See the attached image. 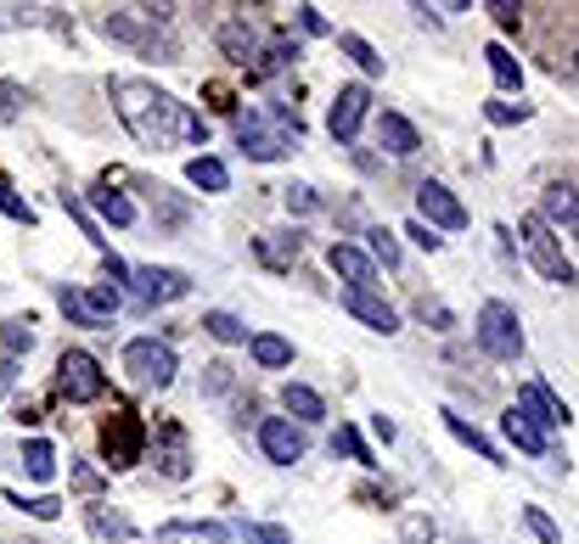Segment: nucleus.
<instances>
[{"label": "nucleus", "instance_id": "nucleus-47", "mask_svg": "<svg viewBox=\"0 0 579 544\" xmlns=\"http://www.w3.org/2000/svg\"><path fill=\"white\" fill-rule=\"evenodd\" d=\"M0 208H7L12 219H23V225H34V214H29V203H18V197H12L7 186H0Z\"/></svg>", "mask_w": 579, "mask_h": 544}, {"label": "nucleus", "instance_id": "nucleus-5", "mask_svg": "<svg viewBox=\"0 0 579 544\" xmlns=\"http://www.w3.org/2000/svg\"><path fill=\"white\" fill-rule=\"evenodd\" d=\"M124 371H130L135 388L163 393V388L175 382V348H170V342H158V337H135V342L124 348Z\"/></svg>", "mask_w": 579, "mask_h": 544}, {"label": "nucleus", "instance_id": "nucleus-7", "mask_svg": "<svg viewBox=\"0 0 579 544\" xmlns=\"http://www.w3.org/2000/svg\"><path fill=\"white\" fill-rule=\"evenodd\" d=\"M102 388H108V377H102V366H96L85 348H68L57 359V393L68 404H91V399H102Z\"/></svg>", "mask_w": 579, "mask_h": 544}, {"label": "nucleus", "instance_id": "nucleus-33", "mask_svg": "<svg viewBox=\"0 0 579 544\" xmlns=\"http://www.w3.org/2000/svg\"><path fill=\"white\" fill-rule=\"evenodd\" d=\"M287 62H298V45H293V40H271V45L260 51V62H254V73H282Z\"/></svg>", "mask_w": 579, "mask_h": 544}, {"label": "nucleus", "instance_id": "nucleus-50", "mask_svg": "<svg viewBox=\"0 0 579 544\" xmlns=\"http://www.w3.org/2000/svg\"><path fill=\"white\" fill-rule=\"evenodd\" d=\"M372 432H377V438L388 443V438H394V421H388V415H372Z\"/></svg>", "mask_w": 579, "mask_h": 544}, {"label": "nucleus", "instance_id": "nucleus-31", "mask_svg": "<svg viewBox=\"0 0 579 544\" xmlns=\"http://www.w3.org/2000/svg\"><path fill=\"white\" fill-rule=\"evenodd\" d=\"M203 331H209L214 342H247V326H242L231 309H209V315H203Z\"/></svg>", "mask_w": 579, "mask_h": 544}, {"label": "nucleus", "instance_id": "nucleus-48", "mask_svg": "<svg viewBox=\"0 0 579 544\" xmlns=\"http://www.w3.org/2000/svg\"><path fill=\"white\" fill-rule=\"evenodd\" d=\"M495 23H501V29H518V7H512V0H495Z\"/></svg>", "mask_w": 579, "mask_h": 544}, {"label": "nucleus", "instance_id": "nucleus-13", "mask_svg": "<svg viewBox=\"0 0 579 544\" xmlns=\"http://www.w3.org/2000/svg\"><path fill=\"white\" fill-rule=\"evenodd\" d=\"M326 264H333V276H344V281H349V292H372V281H377L372 253H360V247H349V242H333Z\"/></svg>", "mask_w": 579, "mask_h": 544}, {"label": "nucleus", "instance_id": "nucleus-28", "mask_svg": "<svg viewBox=\"0 0 579 544\" xmlns=\"http://www.w3.org/2000/svg\"><path fill=\"white\" fill-rule=\"evenodd\" d=\"M484 57H489V73H495V84H501V90H524V68H518V57H512L507 45H489Z\"/></svg>", "mask_w": 579, "mask_h": 544}, {"label": "nucleus", "instance_id": "nucleus-18", "mask_svg": "<svg viewBox=\"0 0 579 544\" xmlns=\"http://www.w3.org/2000/svg\"><path fill=\"white\" fill-rule=\"evenodd\" d=\"M377 141H383V152H388V157H417V146H423L417 124L399 119V113H383V119H377Z\"/></svg>", "mask_w": 579, "mask_h": 544}, {"label": "nucleus", "instance_id": "nucleus-16", "mask_svg": "<svg viewBox=\"0 0 579 544\" xmlns=\"http://www.w3.org/2000/svg\"><path fill=\"white\" fill-rule=\"evenodd\" d=\"M102 29H108L113 40L135 45V51H158V62H175V45H170V40H163L158 29H141V23H135V18H124V12H113Z\"/></svg>", "mask_w": 579, "mask_h": 544}, {"label": "nucleus", "instance_id": "nucleus-24", "mask_svg": "<svg viewBox=\"0 0 579 544\" xmlns=\"http://www.w3.org/2000/svg\"><path fill=\"white\" fill-rule=\"evenodd\" d=\"M445 427H450V432H456V438H461L467 449H478V455H484L489 466H507V461H501V449H495V443H489V438H484V432H478V427L467 421V415H456V410H445Z\"/></svg>", "mask_w": 579, "mask_h": 544}, {"label": "nucleus", "instance_id": "nucleus-43", "mask_svg": "<svg viewBox=\"0 0 579 544\" xmlns=\"http://www.w3.org/2000/svg\"><path fill=\"white\" fill-rule=\"evenodd\" d=\"M12 505L29 511V516H40V522H51V516L62 511V500H51V494H40V500H18V494H12Z\"/></svg>", "mask_w": 579, "mask_h": 544}, {"label": "nucleus", "instance_id": "nucleus-27", "mask_svg": "<svg viewBox=\"0 0 579 544\" xmlns=\"http://www.w3.org/2000/svg\"><path fill=\"white\" fill-rule=\"evenodd\" d=\"M23 472H29L34 483H51V472H57V449H51L45 438H29V443H23Z\"/></svg>", "mask_w": 579, "mask_h": 544}, {"label": "nucleus", "instance_id": "nucleus-6", "mask_svg": "<svg viewBox=\"0 0 579 544\" xmlns=\"http://www.w3.org/2000/svg\"><path fill=\"white\" fill-rule=\"evenodd\" d=\"M130 292H135L141 309L181 304L192 292V276H186V269H170V264H141V269H130Z\"/></svg>", "mask_w": 579, "mask_h": 544}, {"label": "nucleus", "instance_id": "nucleus-51", "mask_svg": "<svg viewBox=\"0 0 579 544\" xmlns=\"http://www.w3.org/2000/svg\"><path fill=\"white\" fill-rule=\"evenodd\" d=\"M573 230H579V225H573Z\"/></svg>", "mask_w": 579, "mask_h": 544}, {"label": "nucleus", "instance_id": "nucleus-12", "mask_svg": "<svg viewBox=\"0 0 579 544\" xmlns=\"http://www.w3.org/2000/svg\"><path fill=\"white\" fill-rule=\"evenodd\" d=\"M141 421L130 415V410H119L113 421H108V432H102V449H108V466H135L141 461Z\"/></svg>", "mask_w": 579, "mask_h": 544}, {"label": "nucleus", "instance_id": "nucleus-15", "mask_svg": "<svg viewBox=\"0 0 579 544\" xmlns=\"http://www.w3.org/2000/svg\"><path fill=\"white\" fill-rule=\"evenodd\" d=\"M344 309L366 326V331H377V337H394L399 331V315H394V304H383L377 292H344Z\"/></svg>", "mask_w": 579, "mask_h": 544}, {"label": "nucleus", "instance_id": "nucleus-4", "mask_svg": "<svg viewBox=\"0 0 579 544\" xmlns=\"http://www.w3.org/2000/svg\"><path fill=\"white\" fill-rule=\"evenodd\" d=\"M518 236H524L529 264L540 269V276H546L551 287H573V281H579V276H573V264H568V253H562V242H557V230H551L540 214H529V219L518 225Z\"/></svg>", "mask_w": 579, "mask_h": 544}, {"label": "nucleus", "instance_id": "nucleus-17", "mask_svg": "<svg viewBox=\"0 0 579 544\" xmlns=\"http://www.w3.org/2000/svg\"><path fill=\"white\" fill-rule=\"evenodd\" d=\"M518 404H524V410H529V415H535L546 432H551V427H568V404H562V399H557V393H551L540 377H529V382H524Z\"/></svg>", "mask_w": 579, "mask_h": 544}, {"label": "nucleus", "instance_id": "nucleus-41", "mask_svg": "<svg viewBox=\"0 0 579 544\" xmlns=\"http://www.w3.org/2000/svg\"><path fill=\"white\" fill-rule=\"evenodd\" d=\"M333 449H344V455H355L360 466H372V455H366V443H360V432H355V427H338V438H333Z\"/></svg>", "mask_w": 579, "mask_h": 544}, {"label": "nucleus", "instance_id": "nucleus-32", "mask_svg": "<svg viewBox=\"0 0 579 544\" xmlns=\"http://www.w3.org/2000/svg\"><path fill=\"white\" fill-rule=\"evenodd\" d=\"M85 516H91V533H96V538H108V544H124V538H130V522L113 516L108 505H91Z\"/></svg>", "mask_w": 579, "mask_h": 544}, {"label": "nucleus", "instance_id": "nucleus-14", "mask_svg": "<svg viewBox=\"0 0 579 544\" xmlns=\"http://www.w3.org/2000/svg\"><path fill=\"white\" fill-rule=\"evenodd\" d=\"M501 432L524 449V455H551V432H546V427H540L524 404H512V410L501 415Z\"/></svg>", "mask_w": 579, "mask_h": 544}, {"label": "nucleus", "instance_id": "nucleus-46", "mask_svg": "<svg viewBox=\"0 0 579 544\" xmlns=\"http://www.w3.org/2000/svg\"><path fill=\"white\" fill-rule=\"evenodd\" d=\"M73 489H79V494H96V489H102V472H91V466H73Z\"/></svg>", "mask_w": 579, "mask_h": 544}, {"label": "nucleus", "instance_id": "nucleus-11", "mask_svg": "<svg viewBox=\"0 0 579 544\" xmlns=\"http://www.w3.org/2000/svg\"><path fill=\"white\" fill-rule=\"evenodd\" d=\"M417 214H423V225L434 230H461L467 225V208H461V197L450 192V186H439V179H423L417 186Z\"/></svg>", "mask_w": 579, "mask_h": 544}, {"label": "nucleus", "instance_id": "nucleus-10", "mask_svg": "<svg viewBox=\"0 0 579 544\" xmlns=\"http://www.w3.org/2000/svg\"><path fill=\"white\" fill-rule=\"evenodd\" d=\"M366 113H372V90H366V84H344L338 96H333V113H326V130H333V141H338V146H355Z\"/></svg>", "mask_w": 579, "mask_h": 544}, {"label": "nucleus", "instance_id": "nucleus-42", "mask_svg": "<svg viewBox=\"0 0 579 544\" xmlns=\"http://www.w3.org/2000/svg\"><path fill=\"white\" fill-rule=\"evenodd\" d=\"M417 315H423V320H434V331H450V326H456V315H450L439 298H423V304H417Z\"/></svg>", "mask_w": 579, "mask_h": 544}, {"label": "nucleus", "instance_id": "nucleus-39", "mask_svg": "<svg viewBox=\"0 0 579 544\" xmlns=\"http://www.w3.org/2000/svg\"><path fill=\"white\" fill-rule=\"evenodd\" d=\"M484 113H489V124H524L535 107H529V102H489Z\"/></svg>", "mask_w": 579, "mask_h": 544}, {"label": "nucleus", "instance_id": "nucleus-29", "mask_svg": "<svg viewBox=\"0 0 579 544\" xmlns=\"http://www.w3.org/2000/svg\"><path fill=\"white\" fill-rule=\"evenodd\" d=\"M91 203L102 208V219H108V225H119V230H124V225H135V203H130L124 192H108V186H102V192H91Z\"/></svg>", "mask_w": 579, "mask_h": 544}, {"label": "nucleus", "instance_id": "nucleus-21", "mask_svg": "<svg viewBox=\"0 0 579 544\" xmlns=\"http://www.w3.org/2000/svg\"><path fill=\"white\" fill-rule=\"evenodd\" d=\"M540 219H546V225H579V192H573V186H546Z\"/></svg>", "mask_w": 579, "mask_h": 544}, {"label": "nucleus", "instance_id": "nucleus-37", "mask_svg": "<svg viewBox=\"0 0 579 544\" xmlns=\"http://www.w3.org/2000/svg\"><path fill=\"white\" fill-rule=\"evenodd\" d=\"M242 538L247 544H293V533L276 527V522H242Z\"/></svg>", "mask_w": 579, "mask_h": 544}, {"label": "nucleus", "instance_id": "nucleus-22", "mask_svg": "<svg viewBox=\"0 0 579 544\" xmlns=\"http://www.w3.org/2000/svg\"><path fill=\"white\" fill-rule=\"evenodd\" d=\"M220 51H225L231 62H260V29L225 23V29H220Z\"/></svg>", "mask_w": 579, "mask_h": 544}, {"label": "nucleus", "instance_id": "nucleus-3", "mask_svg": "<svg viewBox=\"0 0 579 544\" xmlns=\"http://www.w3.org/2000/svg\"><path fill=\"white\" fill-rule=\"evenodd\" d=\"M473 337H478V348H484L489 359H501V366L524 359V320H518V309H512V304H501V298H489V304L478 309Z\"/></svg>", "mask_w": 579, "mask_h": 544}, {"label": "nucleus", "instance_id": "nucleus-9", "mask_svg": "<svg viewBox=\"0 0 579 544\" xmlns=\"http://www.w3.org/2000/svg\"><path fill=\"white\" fill-rule=\"evenodd\" d=\"M57 304H62V315H68L73 326H85V331H102V326H113V309H119V287H102V292H79V287H62V292H57Z\"/></svg>", "mask_w": 579, "mask_h": 544}, {"label": "nucleus", "instance_id": "nucleus-19", "mask_svg": "<svg viewBox=\"0 0 579 544\" xmlns=\"http://www.w3.org/2000/svg\"><path fill=\"white\" fill-rule=\"evenodd\" d=\"M247 353H254V366H260V371H282V366H293V342L276 337V331H254V337H247Z\"/></svg>", "mask_w": 579, "mask_h": 544}, {"label": "nucleus", "instance_id": "nucleus-40", "mask_svg": "<svg viewBox=\"0 0 579 544\" xmlns=\"http://www.w3.org/2000/svg\"><path fill=\"white\" fill-rule=\"evenodd\" d=\"M282 197H287V214H315V208H321V197H315V186H287Z\"/></svg>", "mask_w": 579, "mask_h": 544}, {"label": "nucleus", "instance_id": "nucleus-2", "mask_svg": "<svg viewBox=\"0 0 579 544\" xmlns=\"http://www.w3.org/2000/svg\"><path fill=\"white\" fill-rule=\"evenodd\" d=\"M298 135H304V124L287 107H260V113L236 119V146H242V157H254V163H276V157L298 152Z\"/></svg>", "mask_w": 579, "mask_h": 544}, {"label": "nucleus", "instance_id": "nucleus-23", "mask_svg": "<svg viewBox=\"0 0 579 544\" xmlns=\"http://www.w3.org/2000/svg\"><path fill=\"white\" fill-rule=\"evenodd\" d=\"M158 544H225V527L220 522H175L158 533Z\"/></svg>", "mask_w": 579, "mask_h": 544}, {"label": "nucleus", "instance_id": "nucleus-45", "mask_svg": "<svg viewBox=\"0 0 579 544\" xmlns=\"http://www.w3.org/2000/svg\"><path fill=\"white\" fill-rule=\"evenodd\" d=\"M209 393H225L231 388V366H225V359H214V366H209V382H203Z\"/></svg>", "mask_w": 579, "mask_h": 544}, {"label": "nucleus", "instance_id": "nucleus-20", "mask_svg": "<svg viewBox=\"0 0 579 544\" xmlns=\"http://www.w3.org/2000/svg\"><path fill=\"white\" fill-rule=\"evenodd\" d=\"M282 404H287V415H293L298 427H309V421H326V404H321V393H315V388H304V382H287V388H282Z\"/></svg>", "mask_w": 579, "mask_h": 544}, {"label": "nucleus", "instance_id": "nucleus-30", "mask_svg": "<svg viewBox=\"0 0 579 544\" xmlns=\"http://www.w3.org/2000/svg\"><path fill=\"white\" fill-rule=\"evenodd\" d=\"M338 51H344V57H349L360 73H372V79L383 73V57L372 51V40H360V34H338Z\"/></svg>", "mask_w": 579, "mask_h": 544}, {"label": "nucleus", "instance_id": "nucleus-25", "mask_svg": "<svg viewBox=\"0 0 579 544\" xmlns=\"http://www.w3.org/2000/svg\"><path fill=\"white\" fill-rule=\"evenodd\" d=\"M254 247H260V258H265L271 269H282V264H293V258H298V247H304V242H298V230H271V236H260Z\"/></svg>", "mask_w": 579, "mask_h": 544}, {"label": "nucleus", "instance_id": "nucleus-44", "mask_svg": "<svg viewBox=\"0 0 579 544\" xmlns=\"http://www.w3.org/2000/svg\"><path fill=\"white\" fill-rule=\"evenodd\" d=\"M405 236L417 242V247H428V253H439V242H445V236H434V230H428L423 219H410V225H405Z\"/></svg>", "mask_w": 579, "mask_h": 544}, {"label": "nucleus", "instance_id": "nucleus-35", "mask_svg": "<svg viewBox=\"0 0 579 544\" xmlns=\"http://www.w3.org/2000/svg\"><path fill=\"white\" fill-rule=\"evenodd\" d=\"M524 527L540 538V544H562V533H557V522L540 511V505H524Z\"/></svg>", "mask_w": 579, "mask_h": 544}, {"label": "nucleus", "instance_id": "nucleus-26", "mask_svg": "<svg viewBox=\"0 0 579 544\" xmlns=\"http://www.w3.org/2000/svg\"><path fill=\"white\" fill-rule=\"evenodd\" d=\"M186 179H192L197 192H225V186H231V174H225L220 157H192V163H186Z\"/></svg>", "mask_w": 579, "mask_h": 544}, {"label": "nucleus", "instance_id": "nucleus-34", "mask_svg": "<svg viewBox=\"0 0 579 544\" xmlns=\"http://www.w3.org/2000/svg\"><path fill=\"white\" fill-rule=\"evenodd\" d=\"M366 242H372V264L383 258V269H399V242L377 225V230H366Z\"/></svg>", "mask_w": 579, "mask_h": 544}, {"label": "nucleus", "instance_id": "nucleus-49", "mask_svg": "<svg viewBox=\"0 0 579 544\" xmlns=\"http://www.w3.org/2000/svg\"><path fill=\"white\" fill-rule=\"evenodd\" d=\"M298 23H304V34H326V18L315 7H298Z\"/></svg>", "mask_w": 579, "mask_h": 544}, {"label": "nucleus", "instance_id": "nucleus-1", "mask_svg": "<svg viewBox=\"0 0 579 544\" xmlns=\"http://www.w3.org/2000/svg\"><path fill=\"white\" fill-rule=\"evenodd\" d=\"M113 107L124 119V130L146 146V152H170V146H209V124L175 102L170 90H158L152 79H113Z\"/></svg>", "mask_w": 579, "mask_h": 544}, {"label": "nucleus", "instance_id": "nucleus-38", "mask_svg": "<svg viewBox=\"0 0 579 544\" xmlns=\"http://www.w3.org/2000/svg\"><path fill=\"white\" fill-rule=\"evenodd\" d=\"M62 208H68V214L79 219V230H85V236H91V242L102 247V258H108V236H96V219L85 214V203H79V197H68V192H62Z\"/></svg>", "mask_w": 579, "mask_h": 544}, {"label": "nucleus", "instance_id": "nucleus-8", "mask_svg": "<svg viewBox=\"0 0 579 544\" xmlns=\"http://www.w3.org/2000/svg\"><path fill=\"white\" fill-rule=\"evenodd\" d=\"M260 449H265L271 466H298L309 455V432L293 415H265L260 421Z\"/></svg>", "mask_w": 579, "mask_h": 544}, {"label": "nucleus", "instance_id": "nucleus-36", "mask_svg": "<svg viewBox=\"0 0 579 544\" xmlns=\"http://www.w3.org/2000/svg\"><path fill=\"white\" fill-rule=\"evenodd\" d=\"M0 348H7V353H29V348H34L29 320H7V326H0Z\"/></svg>", "mask_w": 579, "mask_h": 544}]
</instances>
